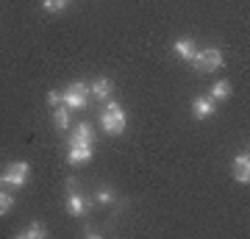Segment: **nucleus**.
<instances>
[{
  "mask_svg": "<svg viewBox=\"0 0 250 239\" xmlns=\"http://www.w3.org/2000/svg\"><path fill=\"white\" fill-rule=\"evenodd\" d=\"M100 125L106 128V133H123L125 131V111L120 103H108L100 114Z\"/></svg>",
  "mask_w": 250,
  "mask_h": 239,
  "instance_id": "f257e3e1",
  "label": "nucleus"
},
{
  "mask_svg": "<svg viewBox=\"0 0 250 239\" xmlns=\"http://www.w3.org/2000/svg\"><path fill=\"white\" fill-rule=\"evenodd\" d=\"M197 72H214L223 67V53L217 47H206V50H197L195 59H192Z\"/></svg>",
  "mask_w": 250,
  "mask_h": 239,
  "instance_id": "f03ea898",
  "label": "nucleus"
},
{
  "mask_svg": "<svg viewBox=\"0 0 250 239\" xmlns=\"http://www.w3.org/2000/svg\"><path fill=\"white\" fill-rule=\"evenodd\" d=\"M86 95H89V87L83 81H75L67 87V92L62 95V103L67 109H86Z\"/></svg>",
  "mask_w": 250,
  "mask_h": 239,
  "instance_id": "7ed1b4c3",
  "label": "nucleus"
},
{
  "mask_svg": "<svg viewBox=\"0 0 250 239\" xmlns=\"http://www.w3.org/2000/svg\"><path fill=\"white\" fill-rule=\"evenodd\" d=\"M28 175H31V164H28V161H11L9 167H6V173H3V184L25 186Z\"/></svg>",
  "mask_w": 250,
  "mask_h": 239,
  "instance_id": "20e7f679",
  "label": "nucleus"
},
{
  "mask_svg": "<svg viewBox=\"0 0 250 239\" xmlns=\"http://www.w3.org/2000/svg\"><path fill=\"white\" fill-rule=\"evenodd\" d=\"M89 206H92V200L78 195V189H70V192H67V212H70L72 217H83V214L89 212Z\"/></svg>",
  "mask_w": 250,
  "mask_h": 239,
  "instance_id": "39448f33",
  "label": "nucleus"
},
{
  "mask_svg": "<svg viewBox=\"0 0 250 239\" xmlns=\"http://www.w3.org/2000/svg\"><path fill=\"white\" fill-rule=\"evenodd\" d=\"M214 114V100L211 98H195L192 100V117L195 120H208Z\"/></svg>",
  "mask_w": 250,
  "mask_h": 239,
  "instance_id": "423d86ee",
  "label": "nucleus"
},
{
  "mask_svg": "<svg viewBox=\"0 0 250 239\" xmlns=\"http://www.w3.org/2000/svg\"><path fill=\"white\" fill-rule=\"evenodd\" d=\"M233 178H236L239 184H248L250 181V156L248 153H239V156L233 159Z\"/></svg>",
  "mask_w": 250,
  "mask_h": 239,
  "instance_id": "0eeeda50",
  "label": "nucleus"
},
{
  "mask_svg": "<svg viewBox=\"0 0 250 239\" xmlns=\"http://www.w3.org/2000/svg\"><path fill=\"white\" fill-rule=\"evenodd\" d=\"M86 161H92V148H86V145H70L67 164H86Z\"/></svg>",
  "mask_w": 250,
  "mask_h": 239,
  "instance_id": "6e6552de",
  "label": "nucleus"
},
{
  "mask_svg": "<svg viewBox=\"0 0 250 239\" xmlns=\"http://www.w3.org/2000/svg\"><path fill=\"white\" fill-rule=\"evenodd\" d=\"M92 142H95V133H92L89 123H81L75 128V133L70 136V145H86V148H92Z\"/></svg>",
  "mask_w": 250,
  "mask_h": 239,
  "instance_id": "1a4fd4ad",
  "label": "nucleus"
},
{
  "mask_svg": "<svg viewBox=\"0 0 250 239\" xmlns=\"http://www.w3.org/2000/svg\"><path fill=\"white\" fill-rule=\"evenodd\" d=\"M111 89H114V87H111V78H106V75H100V78H95L89 84V92L98 100H106L108 95H111Z\"/></svg>",
  "mask_w": 250,
  "mask_h": 239,
  "instance_id": "9d476101",
  "label": "nucleus"
},
{
  "mask_svg": "<svg viewBox=\"0 0 250 239\" xmlns=\"http://www.w3.org/2000/svg\"><path fill=\"white\" fill-rule=\"evenodd\" d=\"M172 50H175V56H181V59H187V62H192L197 53V47L192 39H178V42L172 44Z\"/></svg>",
  "mask_w": 250,
  "mask_h": 239,
  "instance_id": "9b49d317",
  "label": "nucleus"
},
{
  "mask_svg": "<svg viewBox=\"0 0 250 239\" xmlns=\"http://www.w3.org/2000/svg\"><path fill=\"white\" fill-rule=\"evenodd\" d=\"M70 111H67V106H56L53 109V125L59 128V131H67L70 128Z\"/></svg>",
  "mask_w": 250,
  "mask_h": 239,
  "instance_id": "f8f14e48",
  "label": "nucleus"
},
{
  "mask_svg": "<svg viewBox=\"0 0 250 239\" xmlns=\"http://www.w3.org/2000/svg\"><path fill=\"white\" fill-rule=\"evenodd\" d=\"M20 237H22V239H45L47 237V228H42V222L34 220L25 231H22V234H20Z\"/></svg>",
  "mask_w": 250,
  "mask_h": 239,
  "instance_id": "ddd939ff",
  "label": "nucleus"
},
{
  "mask_svg": "<svg viewBox=\"0 0 250 239\" xmlns=\"http://www.w3.org/2000/svg\"><path fill=\"white\" fill-rule=\"evenodd\" d=\"M231 98V81H217L211 87V100H228Z\"/></svg>",
  "mask_w": 250,
  "mask_h": 239,
  "instance_id": "4468645a",
  "label": "nucleus"
},
{
  "mask_svg": "<svg viewBox=\"0 0 250 239\" xmlns=\"http://www.w3.org/2000/svg\"><path fill=\"white\" fill-rule=\"evenodd\" d=\"M70 6V0H42V9L50 11V14H56V11H64Z\"/></svg>",
  "mask_w": 250,
  "mask_h": 239,
  "instance_id": "2eb2a0df",
  "label": "nucleus"
},
{
  "mask_svg": "<svg viewBox=\"0 0 250 239\" xmlns=\"http://www.w3.org/2000/svg\"><path fill=\"white\" fill-rule=\"evenodd\" d=\"M11 209H14V197L9 192H0V217H6Z\"/></svg>",
  "mask_w": 250,
  "mask_h": 239,
  "instance_id": "dca6fc26",
  "label": "nucleus"
},
{
  "mask_svg": "<svg viewBox=\"0 0 250 239\" xmlns=\"http://www.w3.org/2000/svg\"><path fill=\"white\" fill-rule=\"evenodd\" d=\"M95 200H98V203H103V206L114 203V192H111V189H106V186H103V189H98V195H95Z\"/></svg>",
  "mask_w": 250,
  "mask_h": 239,
  "instance_id": "f3484780",
  "label": "nucleus"
},
{
  "mask_svg": "<svg viewBox=\"0 0 250 239\" xmlns=\"http://www.w3.org/2000/svg\"><path fill=\"white\" fill-rule=\"evenodd\" d=\"M47 103H50V106H59V103H62V95H59V92H50V95H47Z\"/></svg>",
  "mask_w": 250,
  "mask_h": 239,
  "instance_id": "a211bd4d",
  "label": "nucleus"
},
{
  "mask_svg": "<svg viewBox=\"0 0 250 239\" xmlns=\"http://www.w3.org/2000/svg\"><path fill=\"white\" fill-rule=\"evenodd\" d=\"M70 189H78V181H75V178H67V192H70Z\"/></svg>",
  "mask_w": 250,
  "mask_h": 239,
  "instance_id": "6ab92c4d",
  "label": "nucleus"
},
{
  "mask_svg": "<svg viewBox=\"0 0 250 239\" xmlns=\"http://www.w3.org/2000/svg\"><path fill=\"white\" fill-rule=\"evenodd\" d=\"M83 237H92V239H98L100 234H98V231H95V228H86V231H83Z\"/></svg>",
  "mask_w": 250,
  "mask_h": 239,
  "instance_id": "aec40b11",
  "label": "nucleus"
},
{
  "mask_svg": "<svg viewBox=\"0 0 250 239\" xmlns=\"http://www.w3.org/2000/svg\"><path fill=\"white\" fill-rule=\"evenodd\" d=\"M0 184H3V175H0Z\"/></svg>",
  "mask_w": 250,
  "mask_h": 239,
  "instance_id": "412c9836",
  "label": "nucleus"
}]
</instances>
